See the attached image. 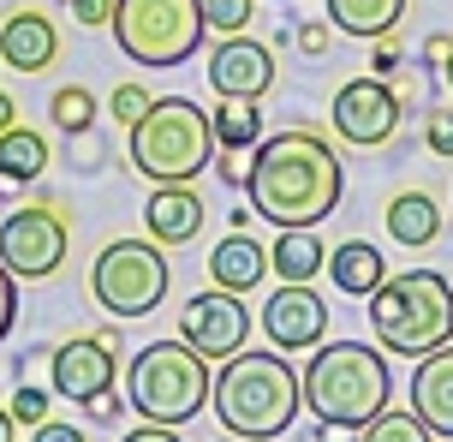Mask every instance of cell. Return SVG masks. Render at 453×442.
<instances>
[{
  "label": "cell",
  "mask_w": 453,
  "mask_h": 442,
  "mask_svg": "<svg viewBox=\"0 0 453 442\" xmlns=\"http://www.w3.org/2000/svg\"><path fill=\"white\" fill-rule=\"evenodd\" d=\"M340 191H346V167L322 132H304V126L274 138L263 132V143L250 150L245 198L274 228H322L340 210Z\"/></svg>",
  "instance_id": "obj_1"
},
{
  "label": "cell",
  "mask_w": 453,
  "mask_h": 442,
  "mask_svg": "<svg viewBox=\"0 0 453 442\" xmlns=\"http://www.w3.org/2000/svg\"><path fill=\"white\" fill-rule=\"evenodd\" d=\"M209 407H215V419L226 424V437L274 442L287 424L298 419L304 389H298V371L280 359V347L233 353V359H221V371H215Z\"/></svg>",
  "instance_id": "obj_2"
},
{
  "label": "cell",
  "mask_w": 453,
  "mask_h": 442,
  "mask_svg": "<svg viewBox=\"0 0 453 442\" xmlns=\"http://www.w3.org/2000/svg\"><path fill=\"white\" fill-rule=\"evenodd\" d=\"M298 389H304V407L317 413V424H346V430H364L394 395L388 359L370 341H322L311 365L298 371Z\"/></svg>",
  "instance_id": "obj_3"
},
{
  "label": "cell",
  "mask_w": 453,
  "mask_h": 442,
  "mask_svg": "<svg viewBox=\"0 0 453 442\" xmlns=\"http://www.w3.org/2000/svg\"><path fill=\"white\" fill-rule=\"evenodd\" d=\"M370 329L382 353L400 359H424V353L448 347L453 341V287L435 269H406V275H388L370 293Z\"/></svg>",
  "instance_id": "obj_4"
},
{
  "label": "cell",
  "mask_w": 453,
  "mask_h": 442,
  "mask_svg": "<svg viewBox=\"0 0 453 442\" xmlns=\"http://www.w3.org/2000/svg\"><path fill=\"white\" fill-rule=\"evenodd\" d=\"M215 371L191 341H150L143 353H132L126 371V407L150 424H191L209 407Z\"/></svg>",
  "instance_id": "obj_5"
},
{
  "label": "cell",
  "mask_w": 453,
  "mask_h": 442,
  "mask_svg": "<svg viewBox=\"0 0 453 442\" xmlns=\"http://www.w3.org/2000/svg\"><path fill=\"white\" fill-rule=\"evenodd\" d=\"M209 162H215V126L185 96H161L132 126V167L156 186H191Z\"/></svg>",
  "instance_id": "obj_6"
},
{
  "label": "cell",
  "mask_w": 453,
  "mask_h": 442,
  "mask_svg": "<svg viewBox=\"0 0 453 442\" xmlns=\"http://www.w3.org/2000/svg\"><path fill=\"white\" fill-rule=\"evenodd\" d=\"M113 43L137 66H185L203 48V0H113Z\"/></svg>",
  "instance_id": "obj_7"
},
{
  "label": "cell",
  "mask_w": 453,
  "mask_h": 442,
  "mask_svg": "<svg viewBox=\"0 0 453 442\" xmlns=\"http://www.w3.org/2000/svg\"><path fill=\"white\" fill-rule=\"evenodd\" d=\"M167 257L156 239H113L90 269V293L113 317H150L167 299Z\"/></svg>",
  "instance_id": "obj_8"
},
{
  "label": "cell",
  "mask_w": 453,
  "mask_h": 442,
  "mask_svg": "<svg viewBox=\"0 0 453 442\" xmlns=\"http://www.w3.org/2000/svg\"><path fill=\"white\" fill-rule=\"evenodd\" d=\"M66 215L54 204H30V210H12L0 221V263L19 281H48L60 263H66Z\"/></svg>",
  "instance_id": "obj_9"
},
{
  "label": "cell",
  "mask_w": 453,
  "mask_h": 442,
  "mask_svg": "<svg viewBox=\"0 0 453 442\" xmlns=\"http://www.w3.org/2000/svg\"><path fill=\"white\" fill-rule=\"evenodd\" d=\"M328 120H334V138L358 143V150H382L394 132H400V120H406V102H400V90L388 84V78H352V84H340L334 90V108H328Z\"/></svg>",
  "instance_id": "obj_10"
},
{
  "label": "cell",
  "mask_w": 453,
  "mask_h": 442,
  "mask_svg": "<svg viewBox=\"0 0 453 442\" xmlns=\"http://www.w3.org/2000/svg\"><path fill=\"white\" fill-rule=\"evenodd\" d=\"M245 335H250V311L239 305V293H226V287H209L197 299L180 305V341L203 353V359H233V353H245Z\"/></svg>",
  "instance_id": "obj_11"
},
{
  "label": "cell",
  "mask_w": 453,
  "mask_h": 442,
  "mask_svg": "<svg viewBox=\"0 0 453 442\" xmlns=\"http://www.w3.org/2000/svg\"><path fill=\"white\" fill-rule=\"evenodd\" d=\"M113 347H119V335H113V329H96V335H78V341H60V347L48 353L54 395H66V400L84 407L96 389H113V376H119Z\"/></svg>",
  "instance_id": "obj_12"
},
{
  "label": "cell",
  "mask_w": 453,
  "mask_h": 442,
  "mask_svg": "<svg viewBox=\"0 0 453 442\" xmlns=\"http://www.w3.org/2000/svg\"><path fill=\"white\" fill-rule=\"evenodd\" d=\"M263 335H269V347H280V353L322 347V335H328V305H322V293H311V281H287V287L263 305Z\"/></svg>",
  "instance_id": "obj_13"
},
{
  "label": "cell",
  "mask_w": 453,
  "mask_h": 442,
  "mask_svg": "<svg viewBox=\"0 0 453 442\" xmlns=\"http://www.w3.org/2000/svg\"><path fill=\"white\" fill-rule=\"evenodd\" d=\"M209 90L263 102V96L274 90V48L250 43L245 30H239V36H221V43L209 48Z\"/></svg>",
  "instance_id": "obj_14"
},
{
  "label": "cell",
  "mask_w": 453,
  "mask_h": 442,
  "mask_svg": "<svg viewBox=\"0 0 453 442\" xmlns=\"http://www.w3.org/2000/svg\"><path fill=\"white\" fill-rule=\"evenodd\" d=\"M411 413L430 424V437H453V341L418 359V376H411Z\"/></svg>",
  "instance_id": "obj_15"
},
{
  "label": "cell",
  "mask_w": 453,
  "mask_h": 442,
  "mask_svg": "<svg viewBox=\"0 0 453 442\" xmlns=\"http://www.w3.org/2000/svg\"><path fill=\"white\" fill-rule=\"evenodd\" d=\"M60 54V30L48 12H12L0 24V66L12 72H48Z\"/></svg>",
  "instance_id": "obj_16"
},
{
  "label": "cell",
  "mask_w": 453,
  "mask_h": 442,
  "mask_svg": "<svg viewBox=\"0 0 453 442\" xmlns=\"http://www.w3.org/2000/svg\"><path fill=\"white\" fill-rule=\"evenodd\" d=\"M143 228H150V239L161 252L167 245H191L203 233V198L191 186H156L150 204H143Z\"/></svg>",
  "instance_id": "obj_17"
},
{
  "label": "cell",
  "mask_w": 453,
  "mask_h": 442,
  "mask_svg": "<svg viewBox=\"0 0 453 442\" xmlns=\"http://www.w3.org/2000/svg\"><path fill=\"white\" fill-rule=\"evenodd\" d=\"M263 275H269V252L250 233H226L221 245L209 252V281L226 287V293H250Z\"/></svg>",
  "instance_id": "obj_18"
},
{
  "label": "cell",
  "mask_w": 453,
  "mask_h": 442,
  "mask_svg": "<svg viewBox=\"0 0 453 442\" xmlns=\"http://www.w3.org/2000/svg\"><path fill=\"white\" fill-rule=\"evenodd\" d=\"M328 281H334L340 293H352V299H370V293L388 281V263H382V252H376L370 239H346V245L328 252Z\"/></svg>",
  "instance_id": "obj_19"
},
{
  "label": "cell",
  "mask_w": 453,
  "mask_h": 442,
  "mask_svg": "<svg viewBox=\"0 0 453 442\" xmlns=\"http://www.w3.org/2000/svg\"><path fill=\"white\" fill-rule=\"evenodd\" d=\"M382 228L400 239V245H435L441 239V204H435L430 191H400V198H388V215Z\"/></svg>",
  "instance_id": "obj_20"
},
{
  "label": "cell",
  "mask_w": 453,
  "mask_h": 442,
  "mask_svg": "<svg viewBox=\"0 0 453 442\" xmlns=\"http://www.w3.org/2000/svg\"><path fill=\"white\" fill-rule=\"evenodd\" d=\"M322 6H328V24L358 43H376L406 19V0H322Z\"/></svg>",
  "instance_id": "obj_21"
},
{
  "label": "cell",
  "mask_w": 453,
  "mask_h": 442,
  "mask_svg": "<svg viewBox=\"0 0 453 442\" xmlns=\"http://www.w3.org/2000/svg\"><path fill=\"white\" fill-rule=\"evenodd\" d=\"M42 174H48V138H36L30 126L12 120V126L0 132V180H6V186H36Z\"/></svg>",
  "instance_id": "obj_22"
},
{
  "label": "cell",
  "mask_w": 453,
  "mask_h": 442,
  "mask_svg": "<svg viewBox=\"0 0 453 442\" xmlns=\"http://www.w3.org/2000/svg\"><path fill=\"white\" fill-rule=\"evenodd\" d=\"M269 263H274V275H280V281H317L322 263H328L322 233L317 228H280V233H274Z\"/></svg>",
  "instance_id": "obj_23"
},
{
  "label": "cell",
  "mask_w": 453,
  "mask_h": 442,
  "mask_svg": "<svg viewBox=\"0 0 453 442\" xmlns=\"http://www.w3.org/2000/svg\"><path fill=\"white\" fill-rule=\"evenodd\" d=\"M209 126H215L221 156H239V150H257L263 143V108L250 96H221V108L209 114Z\"/></svg>",
  "instance_id": "obj_24"
},
{
  "label": "cell",
  "mask_w": 453,
  "mask_h": 442,
  "mask_svg": "<svg viewBox=\"0 0 453 442\" xmlns=\"http://www.w3.org/2000/svg\"><path fill=\"white\" fill-rule=\"evenodd\" d=\"M48 120H54V132H66V138H90L96 126V96L84 84H60L54 102H48Z\"/></svg>",
  "instance_id": "obj_25"
},
{
  "label": "cell",
  "mask_w": 453,
  "mask_h": 442,
  "mask_svg": "<svg viewBox=\"0 0 453 442\" xmlns=\"http://www.w3.org/2000/svg\"><path fill=\"white\" fill-rule=\"evenodd\" d=\"M358 442H430V424L418 419V413H376V419L364 424V437Z\"/></svg>",
  "instance_id": "obj_26"
},
{
  "label": "cell",
  "mask_w": 453,
  "mask_h": 442,
  "mask_svg": "<svg viewBox=\"0 0 453 442\" xmlns=\"http://www.w3.org/2000/svg\"><path fill=\"white\" fill-rule=\"evenodd\" d=\"M250 12H257V0H203V24L215 30V36L250 30Z\"/></svg>",
  "instance_id": "obj_27"
},
{
  "label": "cell",
  "mask_w": 453,
  "mask_h": 442,
  "mask_svg": "<svg viewBox=\"0 0 453 442\" xmlns=\"http://www.w3.org/2000/svg\"><path fill=\"white\" fill-rule=\"evenodd\" d=\"M150 108H156V96L143 90V84H119V90L108 96V114L119 120L126 132H132V126H137V120H143V114H150Z\"/></svg>",
  "instance_id": "obj_28"
},
{
  "label": "cell",
  "mask_w": 453,
  "mask_h": 442,
  "mask_svg": "<svg viewBox=\"0 0 453 442\" xmlns=\"http://www.w3.org/2000/svg\"><path fill=\"white\" fill-rule=\"evenodd\" d=\"M293 43H298V54H304V60H322V54L334 48V24L304 19V24H293Z\"/></svg>",
  "instance_id": "obj_29"
},
{
  "label": "cell",
  "mask_w": 453,
  "mask_h": 442,
  "mask_svg": "<svg viewBox=\"0 0 453 442\" xmlns=\"http://www.w3.org/2000/svg\"><path fill=\"white\" fill-rule=\"evenodd\" d=\"M6 413H12V424H42V419H48V395L36 389V383H24L19 395H12V407H6Z\"/></svg>",
  "instance_id": "obj_30"
},
{
  "label": "cell",
  "mask_w": 453,
  "mask_h": 442,
  "mask_svg": "<svg viewBox=\"0 0 453 442\" xmlns=\"http://www.w3.org/2000/svg\"><path fill=\"white\" fill-rule=\"evenodd\" d=\"M119 413H126V395H119V389H96V395L84 400V419L90 424H113Z\"/></svg>",
  "instance_id": "obj_31"
},
{
  "label": "cell",
  "mask_w": 453,
  "mask_h": 442,
  "mask_svg": "<svg viewBox=\"0 0 453 442\" xmlns=\"http://www.w3.org/2000/svg\"><path fill=\"white\" fill-rule=\"evenodd\" d=\"M424 143H430L435 156H453V108H435L424 120Z\"/></svg>",
  "instance_id": "obj_32"
},
{
  "label": "cell",
  "mask_w": 453,
  "mask_h": 442,
  "mask_svg": "<svg viewBox=\"0 0 453 442\" xmlns=\"http://www.w3.org/2000/svg\"><path fill=\"white\" fill-rule=\"evenodd\" d=\"M12 317H19V275H12V269L0 263V341H6Z\"/></svg>",
  "instance_id": "obj_33"
},
{
  "label": "cell",
  "mask_w": 453,
  "mask_h": 442,
  "mask_svg": "<svg viewBox=\"0 0 453 442\" xmlns=\"http://www.w3.org/2000/svg\"><path fill=\"white\" fill-rule=\"evenodd\" d=\"M72 19L84 24V30H96V24H113V0H66Z\"/></svg>",
  "instance_id": "obj_34"
},
{
  "label": "cell",
  "mask_w": 453,
  "mask_h": 442,
  "mask_svg": "<svg viewBox=\"0 0 453 442\" xmlns=\"http://www.w3.org/2000/svg\"><path fill=\"white\" fill-rule=\"evenodd\" d=\"M119 442H180V430H173V424H150V419H143L132 437H119Z\"/></svg>",
  "instance_id": "obj_35"
},
{
  "label": "cell",
  "mask_w": 453,
  "mask_h": 442,
  "mask_svg": "<svg viewBox=\"0 0 453 442\" xmlns=\"http://www.w3.org/2000/svg\"><path fill=\"white\" fill-rule=\"evenodd\" d=\"M30 442H84V430H78V424H48V419H42Z\"/></svg>",
  "instance_id": "obj_36"
},
{
  "label": "cell",
  "mask_w": 453,
  "mask_h": 442,
  "mask_svg": "<svg viewBox=\"0 0 453 442\" xmlns=\"http://www.w3.org/2000/svg\"><path fill=\"white\" fill-rule=\"evenodd\" d=\"M448 48H453V36H448V30H435L430 43H424V60H430V66H441V60H448Z\"/></svg>",
  "instance_id": "obj_37"
},
{
  "label": "cell",
  "mask_w": 453,
  "mask_h": 442,
  "mask_svg": "<svg viewBox=\"0 0 453 442\" xmlns=\"http://www.w3.org/2000/svg\"><path fill=\"white\" fill-rule=\"evenodd\" d=\"M400 66V48L394 43H382V36H376V78H388V72Z\"/></svg>",
  "instance_id": "obj_38"
},
{
  "label": "cell",
  "mask_w": 453,
  "mask_h": 442,
  "mask_svg": "<svg viewBox=\"0 0 453 442\" xmlns=\"http://www.w3.org/2000/svg\"><path fill=\"white\" fill-rule=\"evenodd\" d=\"M12 120H19V108H12V96L0 90V132H6V126H12Z\"/></svg>",
  "instance_id": "obj_39"
},
{
  "label": "cell",
  "mask_w": 453,
  "mask_h": 442,
  "mask_svg": "<svg viewBox=\"0 0 453 442\" xmlns=\"http://www.w3.org/2000/svg\"><path fill=\"white\" fill-rule=\"evenodd\" d=\"M0 442H12V413L0 407Z\"/></svg>",
  "instance_id": "obj_40"
},
{
  "label": "cell",
  "mask_w": 453,
  "mask_h": 442,
  "mask_svg": "<svg viewBox=\"0 0 453 442\" xmlns=\"http://www.w3.org/2000/svg\"><path fill=\"white\" fill-rule=\"evenodd\" d=\"M441 84L453 90V48H448V60H441Z\"/></svg>",
  "instance_id": "obj_41"
},
{
  "label": "cell",
  "mask_w": 453,
  "mask_h": 442,
  "mask_svg": "<svg viewBox=\"0 0 453 442\" xmlns=\"http://www.w3.org/2000/svg\"><path fill=\"white\" fill-rule=\"evenodd\" d=\"M221 442H250V437H221Z\"/></svg>",
  "instance_id": "obj_42"
},
{
  "label": "cell",
  "mask_w": 453,
  "mask_h": 442,
  "mask_svg": "<svg viewBox=\"0 0 453 442\" xmlns=\"http://www.w3.org/2000/svg\"><path fill=\"white\" fill-rule=\"evenodd\" d=\"M274 6H293V0H274Z\"/></svg>",
  "instance_id": "obj_43"
}]
</instances>
